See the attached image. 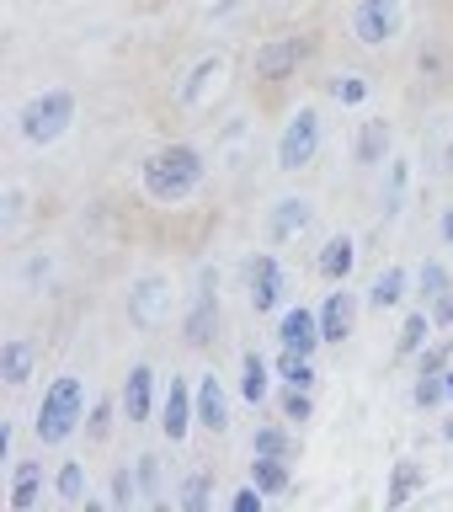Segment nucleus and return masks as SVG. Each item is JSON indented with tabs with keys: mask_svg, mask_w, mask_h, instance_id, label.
Masks as SVG:
<instances>
[{
	"mask_svg": "<svg viewBox=\"0 0 453 512\" xmlns=\"http://www.w3.org/2000/svg\"><path fill=\"white\" fill-rule=\"evenodd\" d=\"M406 32V6L400 0H358L352 6V38L363 48H390Z\"/></svg>",
	"mask_w": 453,
	"mask_h": 512,
	"instance_id": "39448f33",
	"label": "nucleus"
},
{
	"mask_svg": "<svg viewBox=\"0 0 453 512\" xmlns=\"http://www.w3.org/2000/svg\"><path fill=\"white\" fill-rule=\"evenodd\" d=\"M448 363H453V342H427L422 347V368H416V374H443Z\"/></svg>",
	"mask_w": 453,
	"mask_h": 512,
	"instance_id": "4c0bfd02",
	"label": "nucleus"
},
{
	"mask_svg": "<svg viewBox=\"0 0 453 512\" xmlns=\"http://www.w3.org/2000/svg\"><path fill=\"white\" fill-rule=\"evenodd\" d=\"M438 230H443V240L453 246V208H443V219H438Z\"/></svg>",
	"mask_w": 453,
	"mask_h": 512,
	"instance_id": "79ce46f5",
	"label": "nucleus"
},
{
	"mask_svg": "<svg viewBox=\"0 0 453 512\" xmlns=\"http://www.w3.org/2000/svg\"><path fill=\"white\" fill-rule=\"evenodd\" d=\"M80 422H86V384L75 374H59L38 400V443H48V448L70 443Z\"/></svg>",
	"mask_w": 453,
	"mask_h": 512,
	"instance_id": "7ed1b4c3",
	"label": "nucleus"
},
{
	"mask_svg": "<svg viewBox=\"0 0 453 512\" xmlns=\"http://www.w3.org/2000/svg\"><path fill=\"white\" fill-rule=\"evenodd\" d=\"M134 475H139V496H144V507H155L160 496H166V491H160V459H155V454H139V459H134Z\"/></svg>",
	"mask_w": 453,
	"mask_h": 512,
	"instance_id": "f704fd0d",
	"label": "nucleus"
},
{
	"mask_svg": "<svg viewBox=\"0 0 453 512\" xmlns=\"http://www.w3.org/2000/svg\"><path fill=\"white\" fill-rule=\"evenodd\" d=\"M75 112H80V96L70 86H48V91L22 102L16 134H22V144H32V150H48V144H59L75 128Z\"/></svg>",
	"mask_w": 453,
	"mask_h": 512,
	"instance_id": "f03ea898",
	"label": "nucleus"
},
{
	"mask_svg": "<svg viewBox=\"0 0 453 512\" xmlns=\"http://www.w3.org/2000/svg\"><path fill=\"white\" fill-rule=\"evenodd\" d=\"M272 374H278V368H272L262 352H240V379H235L240 400H246V406H267L272 400Z\"/></svg>",
	"mask_w": 453,
	"mask_h": 512,
	"instance_id": "a211bd4d",
	"label": "nucleus"
},
{
	"mask_svg": "<svg viewBox=\"0 0 453 512\" xmlns=\"http://www.w3.org/2000/svg\"><path fill=\"white\" fill-rule=\"evenodd\" d=\"M443 443H453V416H443Z\"/></svg>",
	"mask_w": 453,
	"mask_h": 512,
	"instance_id": "c03bdc74",
	"label": "nucleus"
},
{
	"mask_svg": "<svg viewBox=\"0 0 453 512\" xmlns=\"http://www.w3.org/2000/svg\"><path fill=\"white\" fill-rule=\"evenodd\" d=\"M304 54H310V43H304V38H272V43H262V54H256V80H288L304 64Z\"/></svg>",
	"mask_w": 453,
	"mask_h": 512,
	"instance_id": "ddd939ff",
	"label": "nucleus"
},
{
	"mask_svg": "<svg viewBox=\"0 0 453 512\" xmlns=\"http://www.w3.org/2000/svg\"><path fill=\"white\" fill-rule=\"evenodd\" d=\"M203 176H208V160L198 144H160L139 166V182L150 203H187L203 187Z\"/></svg>",
	"mask_w": 453,
	"mask_h": 512,
	"instance_id": "f257e3e1",
	"label": "nucleus"
},
{
	"mask_svg": "<svg viewBox=\"0 0 453 512\" xmlns=\"http://www.w3.org/2000/svg\"><path fill=\"white\" fill-rule=\"evenodd\" d=\"M192 395H198V422H203L208 432H224V427H230V395H224V379H219V374L192 379Z\"/></svg>",
	"mask_w": 453,
	"mask_h": 512,
	"instance_id": "f3484780",
	"label": "nucleus"
},
{
	"mask_svg": "<svg viewBox=\"0 0 453 512\" xmlns=\"http://www.w3.org/2000/svg\"><path fill=\"white\" fill-rule=\"evenodd\" d=\"M443 176H453V139L443 144Z\"/></svg>",
	"mask_w": 453,
	"mask_h": 512,
	"instance_id": "37998d69",
	"label": "nucleus"
},
{
	"mask_svg": "<svg viewBox=\"0 0 453 512\" xmlns=\"http://www.w3.org/2000/svg\"><path fill=\"white\" fill-rule=\"evenodd\" d=\"M107 496H112V507L118 512H128V507H139L144 496H139V475H134V464H118V470H112V480H107Z\"/></svg>",
	"mask_w": 453,
	"mask_h": 512,
	"instance_id": "2f4dec72",
	"label": "nucleus"
},
{
	"mask_svg": "<svg viewBox=\"0 0 453 512\" xmlns=\"http://www.w3.org/2000/svg\"><path fill=\"white\" fill-rule=\"evenodd\" d=\"M251 454H278V459H294L299 454V443H294V422L288 427H262L251 438Z\"/></svg>",
	"mask_w": 453,
	"mask_h": 512,
	"instance_id": "c756f323",
	"label": "nucleus"
},
{
	"mask_svg": "<svg viewBox=\"0 0 453 512\" xmlns=\"http://www.w3.org/2000/svg\"><path fill=\"white\" fill-rule=\"evenodd\" d=\"M352 267H358V240L352 235H331L326 246H320V256H315V272L326 283H347Z\"/></svg>",
	"mask_w": 453,
	"mask_h": 512,
	"instance_id": "6ab92c4d",
	"label": "nucleus"
},
{
	"mask_svg": "<svg viewBox=\"0 0 453 512\" xmlns=\"http://www.w3.org/2000/svg\"><path fill=\"white\" fill-rule=\"evenodd\" d=\"M352 155H358V166H368V171L390 166V160H395V128L384 118L358 123V134H352Z\"/></svg>",
	"mask_w": 453,
	"mask_h": 512,
	"instance_id": "f8f14e48",
	"label": "nucleus"
},
{
	"mask_svg": "<svg viewBox=\"0 0 453 512\" xmlns=\"http://www.w3.org/2000/svg\"><path fill=\"white\" fill-rule=\"evenodd\" d=\"M331 96H336L342 107H363L368 96H374V80H368V75H336V80H331Z\"/></svg>",
	"mask_w": 453,
	"mask_h": 512,
	"instance_id": "72a5a7b5",
	"label": "nucleus"
},
{
	"mask_svg": "<svg viewBox=\"0 0 453 512\" xmlns=\"http://www.w3.org/2000/svg\"><path fill=\"white\" fill-rule=\"evenodd\" d=\"M443 384H448V400H453V363L443 368Z\"/></svg>",
	"mask_w": 453,
	"mask_h": 512,
	"instance_id": "a18cd8bd",
	"label": "nucleus"
},
{
	"mask_svg": "<svg viewBox=\"0 0 453 512\" xmlns=\"http://www.w3.org/2000/svg\"><path fill=\"white\" fill-rule=\"evenodd\" d=\"M422 486H427V470H422L416 459H400L395 470H390V491H384V507H390V512H395V507H406Z\"/></svg>",
	"mask_w": 453,
	"mask_h": 512,
	"instance_id": "b1692460",
	"label": "nucleus"
},
{
	"mask_svg": "<svg viewBox=\"0 0 453 512\" xmlns=\"http://www.w3.org/2000/svg\"><path fill=\"white\" fill-rule=\"evenodd\" d=\"M427 310H432V320H438V326H453V288H448L438 304H427Z\"/></svg>",
	"mask_w": 453,
	"mask_h": 512,
	"instance_id": "a19ab883",
	"label": "nucleus"
},
{
	"mask_svg": "<svg viewBox=\"0 0 453 512\" xmlns=\"http://www.w3.org/2000/svg\"><path fill=\"white\" fill-rule=\"evenodd\" d=\"M22 208H27L22 187H11V192H6V230H16V224H22Z\"/></svg>",
	"mask_w": 453,
	"mask_h": 512,
	"instance_id": "ea45409f",
	"label": "nucleus"
},
{
	"mask_svg": "<svg viewBox=\"0 0 453 512\" xmlns=\"http://www.w3.org/2000/svg\"><path fill=\"white\" fill-rule=\"evenodd\" d=\"M278 379L283 384H299V390H315V363H310V352H294V347H283L278 352Z\"/></svg>",
	"mask_w": 453,
	"mask_h": 512,
	"instance_id": "cd10ccee",
	"label": "nucleus"
},
{
	"mask_svg": "<svg viewBox=\"0 0 453 512\" xmlns=\"http://www.w3.org/2000/svg\"><path fill=\"white\" fill-rule=\"evenodd\" d=\"M267 507V491L256 486V480H246V486L230 491V512H262Z\"/></svg>",
	"mask_w": 453,
	"mask_h": 512,
	"instance_id": "e433bc0d",
	"label": "nucleus"
},
{
	"mask_svg": "<svg viewBox=\"0 0 453 512\" xmlns=\"http://www.w3.org/2000/svg\"><path fill=\"white\" fill-rule=\"evenodd\" d=\"M251 480H256V486H262L267 496L294 491V459H278V454H251Z\"/></svg>",
	"mask_w": 453,
	"mask_h": 512,
	"instance_id": "4be33fe9",
	"label": "nucleus"
},
{
	"mask_svg": "<svg viewBox=\"0 0 453 512\" xmlns=\"http://www.w3.org/2000/svg\"><path fill=\"white\" fill-rule=\"evenodd\" d=\"M310 219H315L310 198H278V203H272V214H267V240H272V246H283V240L304 235V224H310Z\"/></svg>",
	"mask_w": 453,
	"mask_h": 512,
	"instance_id": "dca6fc26",
	"label": "nucleus"
},
{
	"mask_svg": "<svg viewBox=\"0 0 453 512\" xmlns=\"http://www.w3.org/2000/svg\"><path fill=\"white\" fill-rule=\"evenodd\" d=\"M448 288H453V272H448L443 262H422V272H416V299H422V304H438Z\"/></svg>",
	"mask_w": 453,
	"mask_h": 512,
	"instance_id": "7c9ffc66",
	"label": "nucleus"
},
{
	"mask_svg": "<svg viewBox=\"0 0 453 512\" xmlns=\"http://www.w3.org/2000/svg\"><path fill=\"white\" fill-rule=\"evenodd\" d=\"M352 331H358V294L347 283H331V294L320 299V336L331 347H342L352 342Z\"/></svg>",
	"mask_w": 453,
	"mask_h": 512,
	"instance_id": "1a4fd4ad",
	"label": "nucleus"
},
{
	"mask_svg": "<svg viewBox=\"0 0 453 512\" xmlns=\"http://www.w3.org/2000/svg\"><path fill=\"white\" fill-rule=\"evenodd\" d=\"M406 288H411L406 267H384L374 278V288H368V304H374V310H395V304H406Z\"/></svg>",
	"mask_w": 453,
	"mask_h": 512,
	"instance_id": "393cba45",
	"label": "nucleus"
},
{
	"mask_svg": "<svg viewBox=\"0 0 453 512\" xmlns=\"http://www.w3.org/2000/svg\"><path fill=\"white\" fill-rule=\"evenodd\" d=\"M118 411H123V422H150V416H155V368L150 363H134L123 374Z\"/></svg>",
	"mask_w": 453,
	"mask_h": 512,
	"instance_id": "9d476101",
	"label": "nucleus"
},
{
	"mask_svg": "<svg viewBox=\"0 0 453 512\" xmlns=\"http://www.w3.org/2000/svg\"><path fill=\"white\" fill-rule=\"evenodd\" d=\"M278 406H283V422L304 427V422H310V416H315V395H310V390H299V384H283Z\"/></svg>",
	"mask_w": 453,
	"mask_h": 512,
	"instance_id": "473e14b6",
	"label": "nucleus"
},
{
	"mask_svg": "<svg viewBox=\"0 0 453 512\" xmlns=\"http://www.w3.org/2000/svg\"><path fill=\"white\" fill-rule=\"evenodd\" d=\"M219 75H224V54H208V59H198V64H192V75L182 80V91H176V102H182V107H203L208 96H214Z\"/></svg>",
	"mask_w": 453,
	"mask_h": 512,
	"instance_id": "aec40b11",
	"label": "nucleus"
},
{
	"mask_svg": "<svg viewBox=\"0 0 453 512\" xmlns=\"http://www.w3.org/2000/svg\"><path fill=\"white\" fill-rule=\"evenodd\" d=\"M315 155H320V112L294 107V118L278 134V171H304Z\"/></svg>",
	"mask_w": 453,
	"mask_h": 512,
	"instance_id": "423d86ee",
	"label": "nucleus"
},
{
	"mask_svg": "<svg viewBox=\"0 0 453 512\" xmlns=\"http://www.w3.org/2000/svg\"><path fill=\"white\" fill-rule=\"evenodd\" d=\"M406 187H411V160H390V166H384V219H400V208H406Z\"/></svg>",
	"mask_w": 453,
	"mask_h": 512,
	"instance_id": "a878e982",
	"label": "nucleus"
},
{
	"mask_svg": "<svg viewBox=\"0 0 453 512\" xmlns=\"http://www.w3.org/2000/svg\"><path fill=\"white\" fill-rule=\"evenodd\" d=\"M176 502H182V512H208V507H214V475L192 470L182 480V496H176Z\"/></svg>",
	"mask_w": 453,
	"mask_h": 512,
	"instance_id": "c85d7f7f",
	"label": "nucleus"
},
{
	"mask_svg": "<svg viewBox=\"0 0 453 512\" xmlns=\"http://www.w3.org/2000/svg\"><path fill=\"white\" fill-rule=\"evenodd\" d=\"M160 422H166V438L182 443L192 422H198V395H192V379H166V406H160Z\"/></svg>",
	"mask_w": 453,
	"mask_h": 512,
	"instance_id": "9b49d317",
	"label": "nucleus"
},
{
	"mask_svg": "<svg viewBox=\"0 0 453 512\" xmlns=\"http://www.w3.org/2000/svg\"><path fill=\"white\" fill-rule=\"evenodd\" d=\"M278 342L294 347V352H310V358H315V347L326 342V336H320V310H304V304L283 310V315H278Z\"/></svg>",
	"mask_w": 453,
	"mask_h": 512,
	"instance_id": "4468645a",
	"label": "nucleus"
},
{
	"mask_svg": "<svg viewBox=\"0 0 453 512\" xmlns=\"http://www.w3.org/2000/svg\"><path fill=\"white\" fill-rule=\"evenodd\" d=\"M86 486H91V480H86V464H80V459H64L54 470V496L64 507H86Z\"/></svg>",
	"mask_w": 453,
	"mask_h": 512,
	"instance_id": "bb28decb",
	"label": "nucleus"
},
{
	"mask_svg": "<svg viewBox=\"0 0 453 512\" xmlns=\"http://www.w3.org/2000/svg\"><path fill=\"white\" fill-rule=\"evenodd\" d=\"M246 294H251V310H262V315L278 310L283 294H288V272H283L278 256H267V251L251 256L246 262Z\"/></svg>",
	"mask_w": 453,
	"mask_h": 512,
	"instance_id": "0eeeda50",
	"label": "nucleus"
},
{
	"mask_svg": "<svg viewBox=\"0 0 453 512\" xmlns=\"http://www.w3.org/2000/svg\"><path fill=\"white\" fill-rule=\"evenodd\" d=\"M6 475H11V486H6L11 512H38V502H43V464L38 459H16Z\"/></svg>",
	"mask_w": 453,
	"mask_h": 512,
	"instance_id": "2eb2a0df",
	"label": "nucleus"
},
{
	"mask_svg": "<svg viewBox=\"0 0 453 512\" xmlns=\"http://www.w3.org/2000/svg\"><path fill=\"white\" fill-rule=\"evenodd\" d=\"M432 326H438V320H432V310L427 304H416V310L400 320V336H395V358H422V347L432 342Z\"/></svg>",
	"mask_w": 453,
	"mask_h": 512,
	"instance_id": "412c9836",
	"label": "nucleus"
},
{
	"mask_svg": "<svg viewBox=\"0 0 453 512\" xmlns=\"http://www.w3.org/2000/svg\"><path fill=\"white\" fill-rule=\"evenodd\" d=\"M411 400H416V411H438L443 400H448V384H443V374H416V390H411Z\"/></svg>",
	"mask_w": 453,
	"mask_h": 512,
	"instance_id": "c9c22d12",
	"label": "nucleus"
},
{
	"mask_svg": "<svg viewBox=\"0 0 453 512\" xmlns=\"http://www.w3.org/2000/svg\"><path fill=\"white\" fill-rule=\"evenodd\" d=\"M32 363H38V347H32V342H22V336L6 342V352H0V384H6V390L27 384L32 379Z\"/></svg>",
	"mask_w": 453,
	"mask_h": 512,
	"instance_id": "5701e85b",
	"label": "nucleus"
},
{
	"mask_svg": "<svg viewBox=\"0 0 453 512\" xmlns=\"http://www.w3.org/2000/svg\"><path fill=\"white\" fill-rule=\"evenodd\" d=\"M182 336H187V347H208L219 336V278L214 272L198 278V299H192V310L182 320Z\"/></svg>",
	"mask_w": 453,
	"mask_h": 512,
	"instance_id": "6e6552de",
	"label": "nucleus"
},
{
	"mask_svg": "<svg viewBox=\"0 0 453 512\" xmlns=\"http://www.w3.org/2000/svg\"><path fill=\"white\" fill-rule=\"evenodd\" d=\"M112 411H118V400H102V406H96V411H91V422H86V432H91V438H96V443H102V438H107V432H112Z\"/></svg>",
	"mask_w": 453,
	"mask_h": 512,
	"instance_id": "58836bf2",
	"label": "nucleus"
},
{
	"mask_svg": "<svg viewBox=\"0 0 453 512\" xmlns=\"http://www.w3.org/2000/svg\"><path fill=\"white\" fill-rule=\"evenodd\" d=\"M176 294H171V278L166 272H144V278H134V288H128V299H123V310H128V320H134L139 331H160L171 320V304Z\"/></svg>",
	"mask_w": 453,
	"mask_h": 512,
	"instance_id": "20e7f679",
	"label": "nucleus"
}]
</instances>
